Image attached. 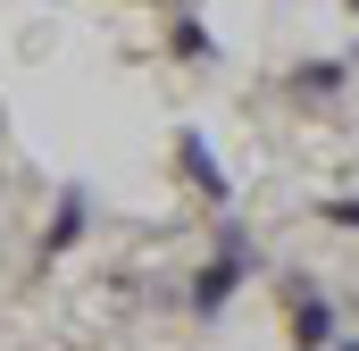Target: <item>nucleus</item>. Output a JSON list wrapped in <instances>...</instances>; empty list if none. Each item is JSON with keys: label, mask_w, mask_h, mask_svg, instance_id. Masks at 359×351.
<instances>
[{"label": "nucleus", "mask_w": 359, "mask_h": 351, "mask_svg": "<svg viewBox=\"0 0 359 351\" xmlns=\"http://www.w3.org/2000/svg\"><path fill=\"white\" fill-rule=\"evenodd\" d=\"M243 276H251V234H243V226H226V234H217V260L201 267V284H192V310H201V318H217V310L234 301V284H243Z\"/></svg>", "instance_id": "f257e3e1"}, {"label": "nucleus", "mask_w": 359, "mask_h": 351, "mask_svg": "<svg viewBox=\"0 0 359 351\" xmlns=\"http://www.w3.org/2000/svg\"><path fill=\"white\" fill-rule=\"evenodd\" d=\"M343 343V318H334V301L326 293H292V351H334Z\"/></svg>", "instance_id": "f03ea898"}, {"label": "nucleus", "mask_w": 359, "mask_h": 351, "mask_svg": "<svg viewBox=\"0 0 359 351\" xmlns=\"http://www.w3.org/2000/svg\"><path fill=\"white\" fill-rule=\"evenodd\" d=\"M176 168H184V184H192V192H201L209 209H226V201H234V184L217 176V151H209V143H201L192 126H184V134H176Z\"/></svg>", "instance_id": "7ed1b4c3"}, {"label": "nucleus", "mask_w": 359, "mask_h": 351, "mask_svg": "<svg viewBox=\"0 0 359 351\" xmlns=\"http://www.w3.org/2000/svg\"><path fill=\"white\" fill-rule=\"evenodd\" d=\"M284 92H292L301 109L334 100V92H343V59H309V67H292V76H284Z\"/></svg>", "instance_id": "20e7f679"}, {"label": "nucleus", "mask_w": 359, "mask_h": 351, "mask_svg": "<svg viewBox=\"0 0 359 351\" xmlns=\"http://www.w3.org/2000/svg\"><path fill=\"white\" fill-rule=\"evenodd\" d=\"M176 59H217V42H209L201 17H176Z\"/></svg>", "instance_id": "39448f33"}, {"label": "nucleus", "mask_w": 359, "mask_h": 351, "mask_svg": "<svg viewBox=\"0 0 359 351\" xmlns=\"http://www.w3.org/2000/svg\"><path fill=\"white\" fill-rule=\"evenodd\" d=\"M318 218H326V226H351V234H359V201H343V192H334V201H318Z\"/></svg>", "instance_id": "423d86ee"}, {"label": "nucleus", "mask_w": 359, "mask_h": 351, "mask_svg": "<svg viewBox=\"0 0 359 351\" xmlns=\"http://www.w3.org/2000/svg\"><path fill=\"white\" fill-rule=\"evenodd\" d=\"M334 351H359V335H343V343H334Z\"/></svg>", "instance_id": "0eeeda50"}, {"label": "nucleus", "mask_w": 359, "mask_h": 351, "mask_svg": "<svg viewBox=\"0 0 359 351\" xmlns=\"http://www.w3.org/2000/svg\"><path fill=\"white\" fill-rule=\"evenodd\" d=\"M351 17H359V0H351Z\"/></svg>", "instance_id": "6e6552de"}]
</instances>
